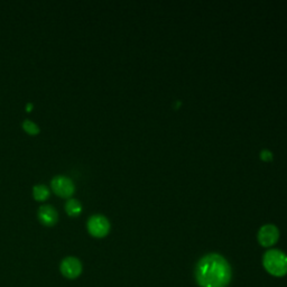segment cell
<instances>
[{"label": "cell", "instance_id": "6da1fadb", "mask_svg": "<svg viewBox=\"0 0 287 287\" xmlns=\"http://www.w3.org/2000/svg\"><path fill=\"white\" fill-rule=\"evenodd\" d=\"M231 267L222 256L206 255L199 260L195 278L201 287H227L231 280Z\"/></svg>", "mask_w": 287, "mask_h": 287}, {"label": "cell", "instance_id": "7a4b0ae2", "mask_svg": "<svg viewBox=\"0 0 287 287\" xmlns=\"http://www.w3.org/2000/svg\"><path fill=\"white\" fill-rule=\"evenodd\" d=\"M262 265L275 277H283L287 274V256L277 249L268 250L262 258Z\"/></svg>", "mask_w": 287, "mask_h": 287}, {"label": "cell", "instance_id": "3957f363", "mask_svg": "<svg viewBox=\"0 0 287 287\" xmlns=\"http://www.w3.org/2000/svg\"><path fill=\"white\" fill-rule=\"evenodd\" d=\"M88 230L95 238H102L110 230V223L102 216H93L88 222Z\"/></svg>", "mask_w": 287, "mask_h": 287}, {"label": "cell", "instance_id": "277c9868", "mask_svg": "<svg viewBox=\"0 0 287 287\" xmlns=\"http://www.w3.org/2000/svg\"><path fill=\"white\" fill-rule=\"evenodd\" d=\"M51 185L55 194H57L61 198H70L74 193V190H76L73 182L68 179V177L62 175L54 177Z\"/></svg>", "mask_w": 287, "mask_h": 287}, {"label": "cell", "instance_id": "5b68a950", "mask_svg": "<svg viewBox=\"0 0 287 287\" xmlns=\"http://www.w3.org/2000/svg\"><path fill=\"white\" fill-rule=\"evenodd\" d=\"M279 238L278 229L273 225L264 226L258 232V241L262 247H272Z\"/></svg>", "mask_w": 287, "mask_h": 287}, {"label": "cell", "instance_id": "8992f818", "mask_svg": "<svg viewBox=\"0 0 287 287\" xmlns=\"http://www.w3.org/2000/svg\"><path fill=\"white\" fill-rule=\"evenodd\" d=\"M61 272L67 278H77L82 272V265L74 257H67L61 264Z\"/></svg>", "mask_w": 287, "mask_h": 287}, {"label": "cell", "instance_id": "52a82bcc", "mask_svg": "<svg viewBox=\"0 0 287 287\" xmlns=\"http://www.w3.org/2000/svg\"><path fill=\"white\" fill-rule=\"evenodd\" d=\"M59 219L57 211L51 205H43L38 210V220L41 221L44 226H54Z\"/></svg>", "mask_w": 287, "mask_h": 287}, {"label": "cell", "instance_id": "ba28073f", "mask_svg": "<svg viewBox=\"0 0 287 287\" xmlns=\"http://www.w3.org/2000/svg\"><path fill=\"white\" fill-rule=\"evenodd\" d=\"M65 210H66L68 216L77 217V216H79L80 213H81L82 206H81V203H80L78 200L71 199V200H68L67 202H66Z\"/></svg>", "mask_w": 287, "mask_h": 287}, {"label": "cell", "instance_id": "9c48e42d", "mask_svg": "<svg viewBox=\"0 0 287 287\" xmlns=\"http://www.w3.org/2000/svg\"><path fill=\"white\" fill-rule=\"evenodd\" d=\"M33 195H34V198H35V200H37V201H45V200H47L50 197V191L46 186L36 185V186H34Z\"/></svg>", "mask_w": 287, "mask_h": 287}, {"label": "cell", "instance_id": "30bf717a", "mask_svg": "<svg viewBox=\"0 0 287 287\" xmlns=\"http://www.w3.org/2000/svg\"><path fill=\"white\" fill-rule=\"evenodd\" d=\"M22 128L26 131L27 134H30L32 136H35L39 134V128L36 124H34L31 120H25L24 123H22Z\"/></svg>", "mask_w": 287, "mask_h": 287}, {"label": "cell", "instance_id": "8fae6325", "mask_svg": "<svg viewBox=\"0 0 287 287\" xmlns=\"http://www.w3.org/2000/svg\"><path fill=\"white\" fill-rule=\"evenodd\" d=\"M261 158L265 159V160H271L272 159V154L269 153L268 151H264L261 153Z\"/></svg>", "mask_w": 287, "mask_h": 287}, {"label": "cell", "instance_id": "7c38bea8", "mask_svg": "<svg viewBox=\"0 0 287 287\" xmlns=\"http://www.w3.org/2000/svg\"><path fill=\"white\" fill-rule=\"evenodd\" d=\"M32 107H33V106L31 105V103H28V105L26 106V110H27V111H31V110H32Z\"/></svg>", "mask_w": 287, "mask_h": 287}]
</instances>
